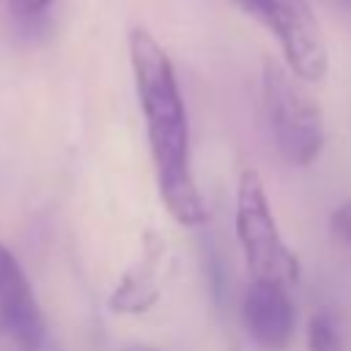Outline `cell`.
<instances>
[{
	"label": "cell",
	"mask_w": 351,
	"mask_h": 351,
	"mask_svg": "<svg viewBox=\"0 0 351 351\" xmlns=\"http://www.w3.org/2000/svg\"><path fill=\"white\" fill-rule=\"evenodd\" d=\"M129 60L156 170L159 197L176 222L197 228L206 219V206L192 176L189 118L173 60L165 47L143 27L129 33Z\"/></svg>",
	"instance_id": "cell-1"
},
{
	"label": "cell",
	"mask_w": 351,
	"mask_h": 351,
	"mask_svg": "<svg viewBox=\"0 0 351 351\" xmlns=\"http://www.w3.org/2000/svg\"><path fill=\"white\" fill-rule=\"evenodd\" d=\"M261 99L277 154L293 167L313 165L326 143L324 112L315 99L285 66L274 60L261 71Z\"/></svg>",
	"instance_id": "cell-2"
},
{
	"label": "cell",
	"mask_w": 351,
	"mask_h": 351,
	"mask_svg": "<svg viewBox=\"0 0 351 351\" xmlns=\"http://www.w3.org/2000/svg\"><path fill=\"white\" fill-rule=\"evenodd\" d=\"M233 225L252 280H266L280 285L296 282L299 261L280 236L263 178L255 170H244L239 176Z\"/></svg>",
	"instance_id": "cell-3"
},
{
	"label": "cell",
	"mask_w": 351,
	"mask_h": 351,
	"mask_svg": "<svg viewBox=\"0 0 351 351\" xmlns=\"http://www.w3.org/2000/svg\"><path fill=\"white\" fill-rule=\"evenodd\" d=\"M241 14L263 25L277 41L288 71L299 82H321L329 52L321 25L307 0H230Z\"/></svg>",
	"instance_id": "cell-4"
},
{
	"label": "cell",
	"mask_w": 351,
	"mask_h": 351,
	"mask_svg": "<svg viewBox=\"0 0 351 351\" xmlns=\"http://www.w3.org/2000/svg\"><path fill=\"white\" fill-rule=\"evenodd\" d=\"M241 324L261 351H285L296 326V310L285 285L252 280L241 299Z\"/></svg>",
	"instance_id": "cell-5"
},
{
	"label": "cell",
	"mask_w": 351,
	"mask_h": 351,
	"mask_svg": "<svg viewBox=\"0 0 351 351\" xmlns=\"http://www.w3.org/2000/svg\"><path fill=\"white\" fill-rule=\"evenodd\" d=\"M162 239L156 233L145 236L143 258L118 280L110 293V310L123 315H140L151 310L159 299V263H162Z\"/></svg>",
	"instance_id": "cell-6"
},
{
	"label": "cell",
	"mask_w": 351,
	"mask_h": 351,
	"mask_svg": "<svg viewBox=\"0 0 351 351\" xmlns=\"http://www.w3.org/2000/svg\"><path fill=\"white\" fill-rule=\"evenodd\" d=\"M0 351H44V315L38 304L0 313Z\"/></svg>",
	"instance_id": "cell-7"
},
{
	"label": "cell",
	"mask_w": 351,
	"mask_h": 351,
	"mask_svg": "<svg viewBox=\"0 0 351 351\" xmlns=\"http://www.w3.org/2000/svg\"><path fill=\"white\" fill-rule=\"evenodd\" d=\"M307 351H351V318L324 307L307 324Z\"/></svg>",
	"instance_id": "cell-8"
},
{
	"label": "cell",
	"mask_w": 351,
	"mask_h": 351,
	"mask_svg": "<svg viewBox=\"0 0 351 351\" xmlns=\"http://www.w3.org/2000/svg\"><path fill=\"white\" fill-rule=\"evenodd\" d=\"M36 304L33 288L19 266V261L0 244V313L3 310H16V307H30Z\"/></svg>",
	"instance_id": "cell-9"
},
{
	"label": "cell",
	"mask_w": 351,
	"mask_h": 351,
	"mask_svg": "<svg viewBox=\"0 0 351 351\" xmlns=\"http://www.w3.org/2000/svg\"><path fill=\"white\" fill-rule=\"evenodd\" d=\"M52 3H55V0H5L8 14H11L14 22L22 25V27L38 25V22L47 16V11L52 8Z\"/></svg>",
	"instance_id": "cell-10"
},
{
	"label": "cell",
	"mask_w": 351,
	"mask_h": 351,
	"mask_svg": "<svg viewBox=\"0 0 351 351\" xmlns=\"http://www.w3.org/2000/svg\"><path fill=\"white\" fill-rule=\"evenodd\" d=\"M329 228H332L335 239H337L343 247L351 250V197L343 200V203L332 211V217H329Z\"/></svg>",
	"instance_id": "cell-11"
},
{
	"label": "cell",
	"mask_w": 351,
	"mask_h": 351,
	"mask_svg": "<svg viewBox=\"0 0 351 351\" xmlns=\"http://www.w3.org/2000/svg\"><path fill=\"white\" fill-rule=\"evenodd\" d=\"M123 351H156V348H151V346H143V343H134V346H126Z\"/></svg>",
	"instance_id": "cell-12"
},
{
	"label": "cell",
	"mask_w": 351,
	"mask_h": 351,
	"mask_svg": "<svg viewBox=\"0 0 351 351\" xmlns=\"http://www.w3.org/2000/svg\"><path fill=\"white\" fill-rule=\"evenodd\" d=\"M335 5H340V8H351V0H332Z\"/></svg>",
	"instance_id": "cell-13"
}]
</instances>
